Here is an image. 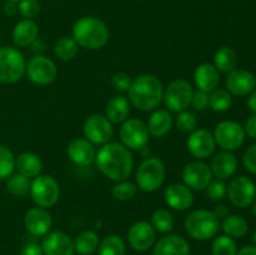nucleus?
Segmentation results:
<instances>
[{"label":"nucleus","mask_w":256,"mask_h":255,"mask_svg":"<svg viewBox=\"0 0 256 255\" xmlns=\"http://www.w3.org/2000/svg\"><path fill=\"white\" fill-rule=\"evenodd\" d=\"M215 142L228 152L236 150L244 144L245 130L239 122L225 120L219 122L214 130Z\"/></svg>","instance_id":"obj_9"},{"label":"nucleus","mask_w":256,"mask_h":255,"mask_svg":"<svg viewBox=\"0 0 256 255\" xmlns=\"http://www.w3.org/2000/svg\"><path fill=\"white\" fill-rule=\"evenodd\" d=\"M212 255H236L238 246L232 238L222 235L212 242Z\"/></svg>","instance_id":"obj_37"},{"label":"nucleus","mask_w":256,"mask_h":255,"mask_svg":"<svg viewBox=\"0 0 256 255\" xmlns=\"http://www.w3.org/2000/svg\"><path fill=\"white\" fill-rule=\"evenodd\" d=\"M2 12H4V14L8 15V16H12V15H15L18 12L16 2H8L6 0V2H5L4 6H2Z\"/></svg>","instance_id":"obj_48"},{"label":"nucleus","mask_w":256,"mask_h":255,"mask_svg":"<svg viewBox=\"0 0 256 255\" xmlns=\"http://www.w3.org/2000/svg\"><path fill=\"white\" fill-rule=\"evenodd\" d=\"M236 255H256V246L255 245H246V246L242 248Z\"/></svg>","instance_id":"obj_51"},{"label":"nucleus","mask_w":256,"mask_h":255,"mask_svg":"<svg viewBox=\"0 0 256 255\" xmlns=\"http://www.w3.org/2000/svg\"><path fill=\"white\" fill-rule=\"evenodd\" d=\"M30 182L29 178L24 176L22 174L10 175L6 182V190L14 196H25L28 192H30Z\"/></svg>","instance_id":"obj_34"},{"label":"nucleus","mask_w":256,"mask_h":255,"mask_svg":"<svg viewBox=\"0 0 256 255\" xmlns=\"http://www.w3.org/2000/svg\"><path fill=\"white\" fill-rule=\"evenodd\" d=\"M18 10L25 19H32L40 12V4L38 0H20Z\"/></svg>","instance_id":"obj_42"},{"label":"nucleus","mask_w":256,"mask_h":255,"mask_svg":"<svg viewBox=\"0 0 256 255\" xmlns=\"http://www.w3.org/2000/svg\"><path fill=\"white\" fill-rule=\"evenodd\" d=\"M15 169L26 178H36L42 174V162L34 152H22L15 160Z\"/></svg>","instance_id":"obj_28"},{"label":"nucleus","mask_w":256,"mask_h":255,"mask_svg":"<svg viewBox=\"0 0 256 255\" xmlns=\"http://www.w3.org/2000/svg\"><path fill=\"white\" fill-rule=\"evenodd\" d=\"M210 169L212 175H215L218 179L224 180L232 178L238 169L236 156L232 152L222 150L212 158Z\"/></svg>","instance_id":"obj_23"},{"label":"nucleus","mask_w":256,"mask_h":255,"mask_svg":"<svg viewBox=\"0 0 256 255\" xmlns=\"http://www.w3.org/2000/svg\"><path fill=\"white\" fill-rule=\"evenodd\" d=\"M220 219L209 210H195L185 219V230L195 240H209L218 234Z\"/></svg>","instance_id":"obj_4"},{"label":"nucleus","mask_w":256,"mask_h":255,"mask_svg":"<svg viewBox=\"0 0 256 255\" xmlns=\"http://www.w3.org/2000/svg\"><path fill=\"white\" fill-rule=\"evenodd\" d=\"M244 166L252 174H256V144L248 148L244 154Z\"/></svg>","instance_id":"obj_45"},{"label":"nucleus","mask_w":256,"mask_h":255,"mask_svg":"<svg viewBox=\"0 0 256 255\" xmlns=\"http://www.w3.org/2000/svg\"><path fill=\"white\" fill-rule=\"evenodd\" d=\"M212 180V172L210 166L205 162H192L182 170V182L192 190H204Z\"/></svg>","instance_id":"obj_14"},{"label":"nucleus","mask_w":256,"mask_h":255,"mask_svg":"<svg viewBox=\"0 0 256 255\" xmlns=\"http://www.w3.org/2000/svg\"><path fill=\"white\" fill-rule=\"evenodd\" d=\"M228 196L236 208H246L254 202L256 198V185L250 178L238 176L230 182L228 186Z\"/></svg>","instance_id":"obj_13"},{"label":"nucleus","mask_w":256,"mask_h":255,"mask_svg":"<svg viewBox=\"0 0 256 255\" xmlns=\"http://www.w3.org/2000/svg\"><path fill=\"white\" fill-rule=\"evenodd\" d=\"M99 255H125V242L119 235H109L99 244Z\"/></svg>","instance_id":"obj_33"},{"label":"nucleus","mask_w":256,"mask_h":255,"mask_svg":"<svg viewBox=\"0 0 256 255\" xmlns=\"http://www.w3.org/2000/svg\"><path fill=\"white\" fill-rule=\"evenodd\" d=\"M214 135L205 129H196L188 138V150L198 159L209 158L215 152Z\"/></svg>","instance_id":"obj_16"},{"label":"nucleus","mask_w":256,"mask_h":255,"mask_svg":"<svg viewBox=\"0 0 256 255\" xmlns=\"http://www.w3.org/2000/svg\"><path fill=\"white\" fill-rule=\"evenodd\" d=\"M25 228L34 236H44L52 228V215L44 208H32L24 218Z\"/></svg>","instance_id":"obj_19"},{"label":"nucleus","mask_w":256,"mask_h":255,"mask_svg":"<svg viewBox=\"0 0 256 255\" xmlns=\"http://www.w3.org/2000/svg\"><path fill=\"white\" fill-rule=\"evenodd\" d=\"M132 80L130 79V76L125 72H116V74L112 75V86L114 88L116 92H128L132 86Z\"/></svg>","instance_id":"obj_43"},{"label":"nucleus","mask_w":256,"mask_h":255,"mask_svg":"<svg viewBox=\"0 0 256 255\" xmlns=\"http://www.w3.org/2000/svg\"><path fill=\"white\" fill-rule=\"evenodd\" d=\"M99 236L92 230L82 232L74 240L75 252L79 255H92L99 248Z\"/></svg>","instance_id":"obj_29"},{"label":"nucleus","mask_w":256,"mask_h":255,"mask_svg":"<svg viewBox=\"0 0 256 255\" xmlns=\"http://www.w3.org/2000/svg\"><path fill=\"white\" fill-rule=\"evenodd\" d=\"M152 225L156 232L166 234L172 230L174 218L166 209H158L152 215Z\"/></svg>","instance_id":"obj_35"},{"label":"nucleus","mask_w":256,"mask_h":255,"mask_svg":"<svg viewBox=\"0 0 256 255\" xmlns=\"http://www.w3.org/2000/svg\"><path fill=\"white\" fill-rule=\"evenodd\" d=\"M128 242L136 252H146L155 242V229L146 222H138L128 232Z\"/></svg>","instance_id":"obj_17"},{"label":"nucleus","mask_w":256,"mask_h":255,"mask_svg":"<svg viewBox=\"0 0 256 255\" xmlns=\"http://www.w3.org/2000/svg\"><path fill=\"white\" fill-rule=\"evenodd\" d=\"M225 85L230 94L236 96L249 95L256 86V76L252 72L245 69H234L228 72Z\"/></svg>","instance_id":"obj_15"},{"label":"nucleus","mask_w":256,"mask_h":255,"mask_svg":"<svg viewBox=\"0 0 256 255\" xmlns=\"http://www.w3.org/2000/svg\"><path fill=\"white\" fill-rule=\"evenodd\" d=\"M8 2H20V0H8Z\"/></svg>","instance_id":"obj_54"},{"label":"nucleus","mask_w":256,"mask_h":255,"mask_svg":"<svg viewBox=\"0 0 256 255\" xmlns=\"http://www.w3.org/2000/svg\"><path fill=\"white\" fill-rule=\"evenodd\" d=\"M98 168L105 176L114 182H122L130 176L134 160L130 150L120 142H106L95 156Z\"/></svg>","instance_id":"obj_1"},{"label":"nucleus","mask_w":256,"mask_h":255,"mask_svg":"<svg viewBox=\"0 0 256 255\" xmlns=\"http://www.w3.org/2000/svg\"><path fill=\"white\" fill-rule=\"evenodd\" d=\"M252 215H254V216L256 218V204L254 205V206H252Z\"/></svg>","instance_id":"obj_52"},{"label":"nucleus","mask_w":256,"mask_h":255,"mask_svg":"<svg viewBox=\"0 0 256 255\" xmlns=\"http://www.w3.org/2000/svg\"><path fill=\"white\" fill-rule=\"evenodd\" d=\"M39 36V28L32 19H24L18 22L12 30V42L16 48L30 46Z\"/></svg>","instance_id":"obj_25"},{"label":"nucleus","mask_w":256,"mask_h":255,"mask_svg":"<svg viewBox=\"0 0 256 255\" xmlns=\"http://www.w3.org/2000/svg\"><path fill=\"white\" fill-rule=\"evenodd\" d=\"M190 105L194 108L198 112H202V110L206 109L208 105H209V92H205L202 90H198L192 94V102Z\"/></svg>","instance_id":"obj_44"},{"label":"nucleus","mask_w":256,"mask_h":255,"mask_svg":"<svg viewBox=\"0 0 256 255\" xmlns=\"http://www.w3.org/2000/svg\"><path fill=\"white\" fill-rule=\"evenodd\" d=\"M238 55L230 46H222L214 54V66L222 72H230L236 68Z\"/></svg>","instance_id":"obj_30"},{"label":"nucleus","mask_w":256,"mask_h":255,"mask_svg":"<svg viewBox=\"0 0 256 255\" xmlns=\"http://www.w3.org/2000/svg\"><path fill=\"white\" fill-rule=\"evenodd\" d=\"M138 192V186L132 182L122 180V182H118L116 185H114L112 192V196L120 202H126V200L132 199Z\"/></svg>","instance_id":"obj_39"},{"label":"nucleus","mask_w":256,"mask_h":255,"mask_svg":"<svg viewBox=\"0 0 256 255\" xmlns=\"http://www.w3.org/2000/svg\"><path fill=\"white\" fill-rule=\"evenodd\" d=\"M146 124L139 119H126L120 128V139L129 150H142L149 142Z\"/></svg>","instance_id":"obj_10"},{"label":"nucleus","mask_w":256,"mask_h":255,"mask_svg":"<svg viewBox=\"0 0 256 255\" xmlns=\"http://www.w3.org/2000/svg\"><path fill=\"white\" fill-rule=\"evenodd\" d=\"M129 102L142 112H150L162 102L164 89L156 76L152 74L139 75L132 80V86L128 90Z\"/></svg>","instance_id":"obj_2"},{"label":"nucleus","mask_w":256,"mask_h":255,"mask_svg":"<svg viewBox=\"0 0 256 255\" xmlns=\"http://www.w3.org/2000/svg\"><path fill=\"white\" fill-rule=\"evenodd\" d=\"M15 160L12 150L5 145H0V180L6 179L10 175H12V172L15 169Z\"/></svg>","instance_id":"obj_38"},{"label":"nucleus","mask_w":256,"mask_h":255,"mask_svg":"<svg viewBox=\"0 0 256 255\" xmlns=\"http://www.w3.org/2000/svg\"><path fill=\"white\" fill-rule=\"evenodd\" d=\"M152 255H190L189 242L180 235H166L156 242Z\"/></svg>","instance_id":"obj_22"},{"label":"nucleus","mask_w":256,"mask_h":255,"mask_svg":"<svg viewBox=\"0 0 256 255\" xmlns=\"http://www.w3.org/2000/svg\"><path fill=\"white\" fill-rule=\"evenodd\" d=\"M68 156L74 164L79 166H88L95 160L96 152L92 142L82 138H78L70 142L68 146Z\"/></svg>","instance_id":"obj_21"},{"label":"nucleus","mask_w":256,"mask_h":255,"mask_svg":"<svg viewBox=\"0 0 256 255\" xmlns=\"http://www.w3.org/2000/svg\"><path fill=\"white\" fill-rule=\"evenodd\" d=\"M42 249L44 255H74V240L62 232H52L45 235Z\"/></svg>","instance_id":"obj_18"},{"label":"nucleus","mask_w":256,"mask_h":255,"mask_svg":"<svg viewBox=\"0 0 256 255\" xmlns=\"http://www.w3.org/2000/svg\"><path fill=\"white\" fill-rule=\"evenodd\" d=\"M165 202L170 208L179 212L188 210L194 202V195L190 188H188L185 184H172L165 189L164 192Z\"/></svg>","instance_id":"obj_20"},{"label":"nucleus","mask_w":256,"mask_h":255,"mask_svg":"<svg viewBox=\"0 0 256 255\" xmlns=\"http://www.w3.org/2000/svg\"><path fill=\"white\" fill-rule=\"evenodd\" d=\"M30 195L38 206L44 209L52 206L60 196L59 182L52 175H38L30 185Z\"/></svg>","instance_id":"obj_7"},{"label":"nucleus","mask_w":256,"mask_h":255,"mask_svg":"<svg viewBox=\"0 0 256 255\" xmlns=\"http://www.w3.org/2000/svg\"><path fill=\"white\" fill-rule=\"evenodd\" d=\"M208 196L212 200V202H220L224 199L228 194V186L222 179H215L210 182L208 185Z\"/></svg>","instance_id":"obj_41"},{"label":"nucleus","mask_w":256,"mask_h":255,"mask_svg":"<svg viewBox=\"0 0 256 255\" xmlns=\"http://www.w3.org/2000/svg\"><path fill=\"white\" fill-rule=\"evenodd\" d=\"M110 32L102 20L94 16H84L72 26V39L78 45L89 50H98L105 46Z\"/></svg>","instance_id":"obj_3"},{"label":"nucleus","mask_w":256,"mask_h":255,"mask_svg":"<svg viewBox=\"0 0 256 255\" xmlns=\"http://www.w3.org/2000/svg\"><path fill=\"white\" fill-rule=\"evenodd\" d=\"M232 104V98L228 90L215 89L209 95V105L214 112H226Z\"/></svg>","instance_id":"obj_36"},{"label":"nucleus","mask_w":256,"mask_h":255,"mask_svg":"<svg viewBox=\"0 0 256 255\" xmlns=\"http://www.w3.org/2000/svg\"><path fill=\"white\" fill-rule=\"evenodd\" d=\"M25 72L30 82L40 85V86H44V85H49L54 82L58 75V69L52 59L42 56V55H38L28 62Z\"/></svg>","instance_id":"obj_11"},{"label":"nucleus","mask_w":256,"mask_h":255,"mask_svg":"<svg viewBox=\"0 0 256 255\" xmlns=\"http://www.w3.org/2000/svg\"><path fill=\"white\" fill-rule=\"evenodd\" d=\"M248 222L240 215H228L222 222V230L230 238H242L248 232Z\"/></svg>","instance_id":"obj_31"},{"label":"nucleus","mask_w":256,"mask_h":255,"mask_svg":"<svg viewBox=\"0 0 256 255\" xmlns=\"http://www.w3.org/2000/svg\"><path fill=\"white\" fill-rule=\"evenodd\" d=\"M54 52L58 59H60L62 62H69V60H72L78 55L79 45L72 38L62 36L55 44Z\"/></svg>","instance_id":"obj_32"},{"label":"nucleus","mask_w":256,"mask_h":255,"mask_svg":"<svg viewBox=\"0 0 256 255\" xmlns=\"http://www.w3.org/2000/svg\"><path fill=\"white\" fill-rule=\"evenodd\" d=\"M248 108L250 109V112L256 114V90H252L249 94V98H248Z\"/></svg>","instance_id":"obj_49"},{"label":"nucleus","mask_w":256,"mask_h":255,"mask_svg":"<svg viewBox=\"0 0 256 255\" xmlns=\"http://www.w3.org/2000/svg\"><path fill=\"white\" fill-rule=\"evenodd\" d=\"M25 58L16 48H0V82L15 84L25 74Z\"/></svg>","instance_id":"obj_5"},{"label":"nucleus","mask_w":256,"mask_h":255,"mask_svg":"<svg viewBox=\"0 0 256 255\" xmlns=\"http://www.w3.org/2000/svg\"><path fill=\"white\" fill-rule=\"evenodd\" d=\"M105 116L110 122H124L130 114V102L125 96L116 95L109 100L105 109Z\"/></svg>","instance_id":"obj_27"},{"label":"nucleus","mask_w":256,"mask_h":255,"mask_svg":"<svg viewBox=\"0 0 256 255\" xmlns=\"http://www.w3.org/2000/svg\"><path fill=\"white\" fill-rule=\"evenodd\" d=\"M252 242H254V245L256 246V232H254V235H252Z\"/></svg>","instance_id":"obj_53"},{"label":"nucleus","mask_w":256,"mask_h":255,"mask_svg":"<svg viewBox=\"0 0 256 255\" xmlns=\"http://www.w3.org/2000/svg\"><path fill=\"white\" fill-rule=\"evenodd\" d=\"M194 82L199 90L205 92H212V90L218 89L220 82L219 70L209 62H202L195 69Z\"/></svg>","instance_id":"obj_24"},{"label":"nucleus","mask_w":256,"mask_h":255,"mask_svg":"<svg viewBox=\"0 0 256 255\" xmlns=\"http://www.w3.org/2000/svg\"><path fill=\"white\" fill-rule=\"evenodd\" d=\"M214 214L216 215L218 218H226L228 214H229V208L226 206V205H218L216 208H215V212Z\"/></svg>","instance_id":"obj_50"},{"label":"nucleus","mask_w":256,"mask_h":255,"mask_svg":"<svg viewBox=\"0 0 256 255\" xmlns=\"http://www.w3.org/2000/svg\"><path fill=\"white\" fill-rule=\"evenodd\" d=\"M114 129L112 122L106 116L102 114H92L85 120L84 122V135L85 139L92 144L104 145L109 142L112 138Z\"/></svg>","instance_id":"obj_12"},{"label":"nucleus","mask_w":256,"mask_h":255,"mask_svg":"<svg viewBox=\"0 0 256 255\" xmlns=\"http://www.w3.org/2000/svg\"><path fill=\"white\" fill-rule=\"evenodd\" d=\"M245 134L249 135L252 139H256V114L250 116L245 122Z\"/></svg>","instance_id":"obj_47"},{"label":"nucleus","mask_w":256,"mask_h":255,"mask_svg":"<svg viewBox=\"0 0 256 255\" xmlns=\"http://www.w3.org/2000/svg\"><path fill=\"white\" fill-rule=\"evenodd\" d=\"M174 120L168 110H156L152 112L148 122L149 134L154 138H162L172 130Z\"/></svg>","instance_id":"obj_26"},{"label":"nucleus","mask_w":256,"mask_h":255,"mask_svg":"<svg viewBox=\"0 0 256 255\" xmlns=\"http://www.w3.org/2000/svg\"><path fill=\"white\" fill-rule=\"evenodd\" d=\"M136 184L142 192H152L165 180V165L159 158H146L136 172Z\"/></svg>","instance_id":"obj_6"},{"label":"nucleus","mask_w":256,"mask_h":255,"mask_svg":"<svg viewBox=\"0 0 256 255\" xmlns=\"http://www.w3.org/2000/svg\"><path fill=\"white\" fill-rule=\"evenodd\" d=\"M176 128L182 132H192L198 129V119L192 112H180L176 118Z\"/></svg>","instance_id":"obj_40"},{"label":"nucleus","mask_w":256,"mask_h":255,"mask_svg":"<svg viewBox=\"0 0 256 255\" xmlns=\"http://www.w3.org/2000/svg\"><path fill=\"white\" fill-rule=\"evenodd\" d=\"M192 94L194 90L188 80L176 79L168 85L166 90L162 94V100L170 112H180L186 110L189 106Z\"/></svg>","instance_id":"obj_8"},{"label":"nucleus","mask_w":256,"mask_h":255,"mask_svg":"<svg viewBox=\"0 0 256 255\" xmlns=\"http://www.w3.org/2000/svg\"><path fill=\"white\" fill-rule=\"evenodd\" d=\"M20 255H44L42 254V245L36 244V242H28L22 248Z\"/></svg>","instance_id":"obj_46"}]
</instances>
